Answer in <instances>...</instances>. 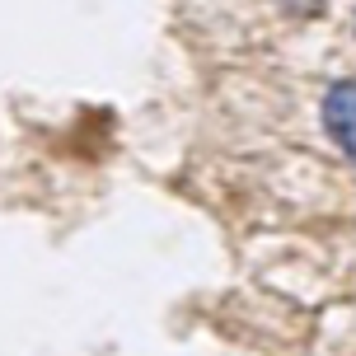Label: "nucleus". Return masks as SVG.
Wrapping results in <instances>:
<instances>
[{"label":"nucleus","instance_id":"nucleus-1","mask_svg":"<svg viewBox=\"0 0 356 356\" xmlns=\"http://www.w3.org/2000/svg\"><path fill=\"white\" fill-rule=\"evenodd\" d=\"M323 127L342 155L356 164V80H338L323 94Z\"/></svg>","mask_w":356,"mask_h":356}]
</instances>
